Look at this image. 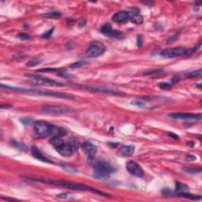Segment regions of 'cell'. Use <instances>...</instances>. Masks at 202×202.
I'll use <instances>...</instances> for the list:
<instances>
[{
	"label": "cell",
	"instance_id": "7402d4cb",
	"mask_svg": "<svg viewBox=\"0 0 202 202\" xmlns=\"http://www.w3.org/2000/svg\"><path fill=\"white\" fill-rule=\"evenodd\" d=\"M189 190V187H187V185L183 184V183H181L179 182H176V187H175V191H176L177 193H183L186 192Z\"/></svg>",
	"mask_w": 202,
	"mask_h": 202
},
{
	"label": "cell",
	"instance_id": "52a82bcc",
	"mask_svg": "<svg viewBox=\"0 0 202 202\" xmlns=\"http://www.w3.org/2000/svg\"><path fill=\"white\" fill-rule=\"evenodd\" d=\"M105 51H106V47L104 43L96 40L91 43L89 47L84 52V56L86 58H97L102 55Z\"/></svg>",
	"mask_w": 202,
	"mask_h": 202
},
{
	"label": "cell",
	"instance_id": "9c48e42d",
	"mask_svg": "<svg viewBox=\"0 0 202 202\" xmlns=\"http://www.w3.org/2000/svg\"><path fill=\"white\" fill-rule=\"evenodd\" d=\"M81 87L90 92H99V93H104V94L113 95V96H126L127 95L124 92L118 90L116 88H108V87L94 86V85H82Z\"/></svg>",
	"mask_w": 202,
	"mask_h": 202
},
{
	"label": "cell",
	"instance_id": "5b68a950",
	"mask_svg": "<svg viewBox=\"0 0 202 202\" xmlns=\"http://www.w3.org/2000/svg\"><path fill=\"white\" fill-rule=\"evenodd\" d=\"M27 76L31 78L30 84L34 85V86L62 87L65 85L63 82H59V81H57V80L48 78V77H42L40 75L29 74L27 75Z\"/></svg>",
	"mask_w": 202,
	"mask_h": 202
},
{
	"label": "cell",
	"instance_id": "ffe728a7",
	"mask_svg": "<svg viewBox=\"0 0 202 202\" xmlns=\"http://www.w3.org/2000/svg\"><path fill=\"white\" fill-rule=\"evenodd\" d=\"M202 74V70H197L192 71V72H190L188 74L185 75V77L187 78H197V77H200Z\"/></svg>",
	"mask_w": 202,
	"mask_h": 202
},
{
	"label": "cell",
	"instance_id": "7a4b0ae2",
	"mask_svg": "<svg viewBox=\"0 0 202 202\" xmlns=\"http://www.w3.org/2000/svg\"><path fill=\"white\" fill-rule=\"evenodd\" d=\"M2 88H6L7 90H11L14 92H25V93H29L32 95H36V96H50V97H55V98L66 99V100H74L75 98L74 96L70 93H67V92H53V91H44V90H38V89H31V88H18V87H12L10 85L1 84Z\"/></svg>",
	"mask_w": 202,
	"mask_h": 202
},
{
	"label": "cell",
	"instance_id": "e575fe53",
	"mask_svg": "<svg viewBox=\"0 0 202 202\" xmlns=\"http://www.w3.org/2000/svg\"><path fill=\"white\" fill-rule=\"evenodd\" d=\"M143 44V39H142V36L141 35L137 36V46L138 47H141Z\"/></svg>",
	"mask_w": 202,
	"mask_h": 202
},
{
	"label": "cell",
	"instance_id": "7c38bea8",
	"mask_svg": "<svg viewBox=\"0 0 202 202\" xmlns=\"http://www.w3.org/2000/svg\"><path fill=\"white\" fill-rule=\"evenodd\" d=\"M169 117L175 120H185V121H200L201 115L191 114V113H172Z\"/></svg>",
	"mask_w": 202,
	"mask_h": 202
},
{
	"label": "cell",
	"instance_id": "30bf717a",
	"mask_svg": "<svg viewBox=\"0 0 202 202\" xmlns=\"http://www.w3.org/2000/svg\"><path fill=\"white\" fill-rule=\"evenodd\" d=\"M187 51L188 49H187L184 47H171V48L163 50L160 52V55L166 59H173V58H177L183 55H186L187 53Z\"/></svg>",
	"mask_w": 202,
	"mask_h": 202
},
{
	"label": "cell",
	"instance_id": "2e32d148",
	"mask_svg": "<svg viewBox=\"0 0 202 202\" xmlns=\"http://www.w3.org/2000/svg\"><path fill=\"white\" fill-rule=\"evenodd\" d=\"M32 154L35 157L36 159H39V160L42 161V162H44V163H52V161L50 160L48 158L45 156L43 155L42 152L38 149L37 147H36V146H33L32 147Z\"/></svg>",
	"mask_w": 202,
	"mask_h": 202
},
{
	"label": "cell",
	"instance_id": "603a6c76",
	"mask_svg": "<svg viewBox=\"0 0 202 202\" xmlns=\"http://www.w3.org/2000/svg\"><path fill=\"white\" fill-rule=\"evenodd\" d=\"M183 171L191 175H196L201 172V168H192V167H183Z\"/></svg>",
	"mask_w": 202,
	"mask_h": 202
},
{
	"label": "cell",
	"instance_id": "cb8c5ba5",
	"mask_svg": "<svg viewBox=\"0 0 202 202\" xmlns=\"http://www.w3.org/2000/svg\"><path fill=\"white\" fill-rule=\"evenodd\" d=\"M70 143L71 146H72L73 149H74V151L76 152L78 150L79 147H80V142H79V140L77 139V138H75V137H74V138H72V139H70V141H69Z\"/></svg>",
	"mask_w": 202,
	"mask_h": 202
},
{
	"label": "cell",
	"instance_id": "4316f807",
	"mask_svg": "<svg viewBox=\"0 0 202 202\" xmlns=\"http://www.w3.org/2000/svg\"><path fill=\"white\" fill-rule=\"evenodd\" d=\"M54 29H55V28L54 27L51 28V29H49L48 31L45 32V33H43L41 36L43 38H44V39H50L51 36V35H52V33H53Z\"/></svg>",
	"mask_w": 202,
	"mask_h": 202
},
{
	"label": "cell",
	"instance_id": "e0dca14e",
	"mask_svg": "<svg viewBox=\"0 0 202 202\" xmlns=\"http://www.w3.org/2000/svg\"><path fill=\"white\" fill-rule=\"evenodd\" d=\"M134 151H135V147L134 145H123L118 150V153L120 156L124 157L130 156L134 154Z\"/></svg>",
	"mask_w": 202,
	"mask_h": 202
},
{
	"label": "cell",
	"instance_id": "8fae6325",
	"mask_svg": "<svg viewBox=\"0 0 202 202\" xmlns=\"http://www.w3.org/2000/svg\"><path fill=\"white\" fill-rule=\"evenodd\" d=\"M126 168L130 175L137 177V178H142L145 175L143 168L140 166L139 163H137L134 160L128 161L126 163Z\"/></svg>",
	"mask_w": 202,
	"mask_h": 202
},
{
	"label": "cell",
	"instance_id": "44dd1931",
	"mask_svg": "<svg viewBox=\"0 0 202 202\" xmlns=\"http://www.w3.org/2000/svg\"><path fill=\"white\" fill-rule=\"evenodd\" d=\"M42 62H43V59H40V58H34V59H31L28 62L26 65L29 67H35L39 65V64H41Z\"/></svg>",
	"mask_w": 202,
	"mask_h": 202
},
{
	"label": "cell",
	"instance_id": "484cf974",
	"mask_svg": "<svg viewBox=\"0 0 202 202\" xmlns=\"http://www.w3.org/2000/svg\"><path fill=\"white\" fill-rule=\"evenodd\" d=\"M61 13L59 11H52V12H49V13H47L45 14V17H47V18H60L61 17Z\"/></svg>",
	"mask_w": 202,
	"mask_h": 202
},
{
	"label": "cell",
	"instance_id": "277c9868",
	"mask_svg": "<svg viewBox=\"0 0 202 202\" xmlns=\"http://www.w3.org/2000/svg\"><path fill=\"white\" fill-rule=\"evenodd\" d=\"M51 144L52 145L55 149L58 152L59 154H60L63 156L69 157L73 155L74 152L72 146H71L70 142H66L63 141L60 137H54L51 138L50 141Z\"/></svg>",
	"mask_w": 202,
	"mask_h": 202
},
{
	"label": "cell",
	"instance_id": "8992f818",
	"mask_svg": "<svg viewBox=\"0 0 202 202\" xmlns=\"http://www.w3.org/2000/svg\"><path fill=\"white\" fill-rule=\"evenodd\" d=\"M42 111L47 115H66L72 113L74 111L71 108L61 104H47L43 106Z\"/></svg>",
	"mask_w": 202,
	"mask_h": 202
},
{
	"label": "cell",
	"instance_id": "8d00e7d4",
	"mask_svg": "<svg viewBox=\"0 0 202 202\" xmlns=\"http://www.w3.org/2000/svg\"><path fill=\"white\" fill-rule=\"evenodd\" d=\"M179 79H180V77H179V76H178V75H176V76L174 77H173V80H172L173 84H175V83L178 82V81L179 80Z\"/></svg>",
	"mask_w": 202,
	"mask_h": 202
},
{
	"label": "cell",
	"instance_id": "ba28073f",
	"mask_svg": "<svg viewBox=\"0 0 202 202\" xmlns=\"http://www.w3.org/2000/svg\"><path fill=\"white\" fill-rule=\"evenodd\" d=\"M53 125L44 121H37L34 123V132L40 137L51 136L53 130Z\"/></svg>",
	"mask_w": 202,
	"mask_h": 202
},
{
	"label": "cell",
	"instance_id": "4fadbf2b",
	"mask_svg": "<svg viewBox=\"0 0 202 202\" xmlns=\"http://www.w3.org/2000/svg\"><path fill=\"white\" fill-rule=\"evenodd\" d=\"M100 33L104 34V36H108V37L111 38H122L123 36V33L119 30H115L113 29L111 26V24L107 23L101 27L100 29Z\"/></svg>",
	"mask_w": 202,
	"mask_h": 202
},
{
	"label": "cell",
	"instance_id": "74e56055",
	"mask_svg": "<svg viewBox=\"0 0 202 202\" xmlns=\"http://www.w3.org/2000/svg\"><path fill=\"white\" fill-rule=\"evenodd\" d=\"M109 145H111V146H116L115 145H118V143H111V142H110V143H109Z\"/></svg>",
	"mask_w": 202,
	"mask_h": 202
},
{
	"label": "cell",
	"instance_id": "83f0119b",
	"mask_svg": "<svg viewBox=\"0 0 202 202\" xmlns=\"http://www.w3.org/2000/svg\"><path fill=\"white\" fill-rule=\"evenodd\" d=\"M56 197L61 199H71V197H72L71 193H63L58 194Z\"/></svg>",
	"mask_w": 202,
	"mask_h": 202
},
{
	"label": "cell",
	"instance_id": "ac0fdd59",
	"mask_svg": "<svg viewBox=\"0 0 202 202\" xmlns=\"http://www.w3.org/2000/svg\"><path fill=\"white\" fill-rule=\"evenodd\" d=\"M130 21L136 25H141L143 23V17L139 14V10L132 11V14H130Z\"/></svg>",
	"mask_w": 202,
	"mask_h": 202
},
{
	"label": "cell",
	"instance_id": "6da1fadb",
	"mask_svg": "<svg viewBox=\"0 0 202 202\" xmlns=\"http://www.w3.org/2000/svg\"><path fill=\"white\" fill-rule=\"evenodd\" d=\"M27 178L32 181L39 182V183H45V184L53 185V186H58V187L70 189V190H74L85 191V192H90L92 193H96V194L102 195V196H109L105 193L102 192V191H100L96 189L92 188V187H88V186L80 184V183H73V182H69V181L66 180H53V179H45V178H32V177H27Z\"/></svg>",
	"mask_w": 202,
	"mask_h": 202
},
{
	"label": "cell",
	"instance_id": "f546056e",
	"mask_svg": "<svg viewBox=\"0 0 202 202\" xmlns=\"http://www.w3.org/2000/svg\"><path fill=\"white\" fill-rule=\"evenodd\" d=\"M85 64V63H83V62H77V63H72L71 65H70V68H79V67H81Z\"/></svg>",
	"mask_w": 202,
	"mask_h": 202
},
{
	"label": "cell",
	"instance_id": "d4e9b609",
	"mask_svg": "<svg viewBox=\"0 0 202 202\" xmlns=\"http://www.w3.org/2000/svg\"><path fill=\"white\" fill-rule=\"evenodd\" d=\"M38 71L39 72H45V73H61L63 71H64V69H56V68H51V69H40Z\"/></svg>",
	"mask_w": 202,
	"mask_h": 202
},
{
	"label": "cell",
	"instance_id": "9a60e30c",
	"mask_svg": "<svg viewBox=\"0 0 202 202\" xmlns=\"http://www.w3.org/2000/svg\"><path fill=\"white\" fill-rule=\"evenodd\" d=\"M112 21L116 23H126L130 21V14L125 10L118 11L113 15Z\"/></svg>",
	"mask_w": 202,
	"mask_h": 202
},
{
	"label": "cell",
	"instance_id": "5bb4252c",
	"mask_svg": "<svg viewBox=\"0 0 202 202\" xmlns=\"http://www.w3.org/2000/svg\"><path fill=\"white\" fill-rule=\"evenodd\" d=\"M80 146H81V149H83L84 153L87 155L88 159H93L94 156L97 153V150H98L97 146L94 144L89 142V141H85Z\"/></svg>",
	"mask_w": 202,
	"mask_h": 202
},
{
	"label": "cell",
	"instance_id": "1f68e13d",
	"mask_svg": "<svg viewBox=\"0 0 202 202\" xmlns=\"http://www.w3.org/2000/svg\"><path fill=\"white\" fill-rule=\"evenodd\" d=\"M132 104H134V105H136V106L139 107V108H143L144 106L145 105V104L142 101H139V100H136L134 102H132Z\"/></svg>",
	"mask_w": 202,
	"mask_h": 202
},
{
	"label": "cell",
	"instance_id": "836d02e7",
	"mask_svg": "<svg viewBox=\"0 0 202 202\" xmlns=\"http://www.w3.org/2000/svg\"><path fill=\"white\" fill-rule=\"evenodd\" d=\"M12 143H13V145H14V146H16L18 149H21V150L22 149V148H25V145H22V144L21 143H18V142H17V141H12Z\"/></svg>",
	"mask_w": 202,
	"mask_h": 202
},
{
	"label": "cell",
	"instance_id": "d590c367",
	"mask_svg": "<svg viewBox=\"0 0 202 202\" xmlns=\"http://www.w3.org/2000/svg\"><path fill=\"white\" fill-rule=\"evenodd\" d=\"M178 37H179V34H178V35H177V34H175V35L173 36L172 37L170 38V39H168V41H167V42H168V43H170V42H171V43H172V42L177 40V39H178Z\"/></svg>",
	"mask_w": 202,
	"mask_h": 202
},
{
	"label": "cell",
	"instance_id": "3957f363",
	"mask_svg": "<svg viewBox=\"0 0 202 202\" xmlns=\"http://www.w3.org/2000/svg\"><path fill=\"white\" fill-rule=\"evenodd\" d=\"M94 175L97 179H105L115 172V168L111 164L104 160H98L93 165Z\"/></svg>",
	"mask_w": 202,
	"mask_h": 202
},
{
	"label": "cell",
	"instance_id": "d6986e66",
	"mask_svg": "<svg viewBox=\"0 0 202 202\" xmlns=\"http://www.w3.org/2000/svg\"><path fill=\"white\" fill-rule=\"evenodd\" d=\"M178 197H184V198L187 199H190V200H200L201 199V197L200 196H197V195L191 194V193H189L187 192H183V193H176Z\"/></svg>",
	"mask_w": 202,
	"mask_h": 202
},
{
	"label": "cell",
	"instance_id": "f1b7e54d",
	"mask_svg": "<svg viewBox=\"0 0 202 202\" xmlns=\"http://www.w3.org/2000/svg\"><path fill=\"white\" fill-rule=\"evenodd\" d=\"M159 86L162 89H171V87H172V85H171V84H170V83L162 82V83H159Z\"/></svg>",
	"mask_w": 202,
	"mask_h": 202
},
{
	"label": "cell",
	"instance_id": "4dcf8cb0",
	"mask_svg": "<svg viewBox=\"0 0 202 202\" xmlns=\"http://www.w3.org/2000/svg\"><path fill=\"white\" fill-rule=\"evenodd\" d=\"M18 37L21 39H23V40H26V39H29L30 36L28 34L26 33H20L19 35H18Z\"/></svg>",
	"mask_w": 202,
	"mask_h": 202
},
{
	"label": "cell",
	"instance_id": "d6a6232c",
	"mask_svg": "<svg viewBox=\"0 0 202 202\" xmlns=\"http://www.w3.org/2000/svg\"><path fill=\"white\" fill-rule=\"evenodd\" d=\"M200 47V43H198V44H197V46H195V47H193V48H192V49H190V50H188V51H187V54H192V53H193V52H195V51H197V50H198V48Z\"/></svg>",
	"mask_w": 202,
	"mask_h": 202
}]
</instances>
